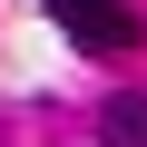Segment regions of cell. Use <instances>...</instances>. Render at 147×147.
<instances>
[{
	"instance_id": "cell-2",
	"label": "cell",
	"mask_w": 147,
	"mask_h": 147,
	"mask_svg": "<svg viewBox=\"0 0 147 147\" xmlns=\"http://www.w3.org/2000/svg\"><path fill=\"white\" fill-rule=\"evenodd\" d=\"M98 137H108V147H147V88H118V98L98 108Z\"/></svg>"
},
{
	"instance_id": "cell-1",
	"label": "cell",
	"mask_w": 147,
	"mask_h": 147,
	"mask_svg": "<svg viewBox=\"0 0 147 147\" xmlns=\"http://www.w3.org/2000/svg\"><path fill=\"white\" fill-rule=\"evenodd\" d=\"M49 20L79 39V49H137L147 39V20L127 10V0H49Z\"/></svg>"
}]
</instances>
